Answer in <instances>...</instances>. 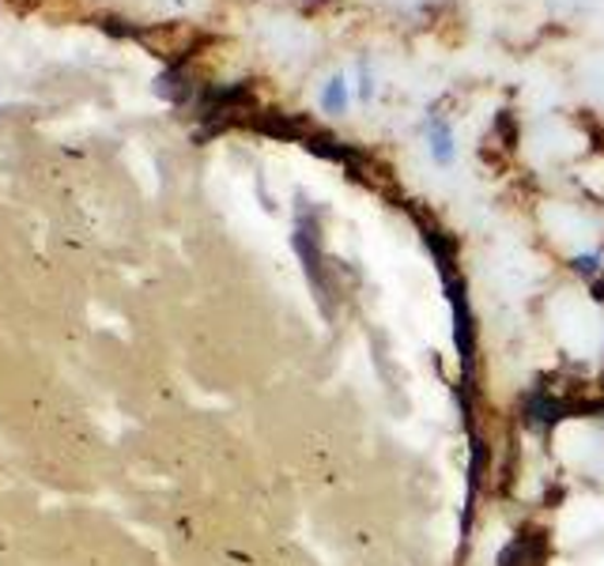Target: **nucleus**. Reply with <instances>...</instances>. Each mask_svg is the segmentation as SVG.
Returning <instances> with one entry per match:
<instances>
[{
	"label": "nucleus",
	"instance_id": "1",
	"mask_svg": "<svg viewBox=\"0 0 604 566\" xmlns=\"http://www.w3.org/2000/svg\"><path fill=\"white\" fill-rule=\"evenodd\" d=\"M427 147H431V159L450 167L454 162V133L446 125V118H431L427 121Z\"/></svg>",
	"mask_w": 604,
	"mask_h": 566
},
{
	"label": "nucleus",
	"instance_id": "2",
	"mask_svg": "<svg viewBox=\"0 0 604 566\" xmlns=\"http://www.w3.org/2000/svg\"><path fill=\"white\" fill-rule=\"evenodd\" d=\"M322 106L325 113H345L348 110V80L345 76H333L322 92Z\"/></svg>",
	"mask_w": 604,
	"mask_h": 566
},
{
	"label": "nucleus",
	"instance_id": "3",
	"mask_svg": "<svg viewBox=\"0 0 604 566\" xmlns=\"http://www.w3.org/2000/svg\"><path fill=\"white\" fill-rule=\"evenodd\" d=\"M575 273L585 276V280H597V276H601V257H597V253H585V257H575Z\"/></svg>",
	"mask_w": 604,
	"mask_h": 566
}]
</instances>
